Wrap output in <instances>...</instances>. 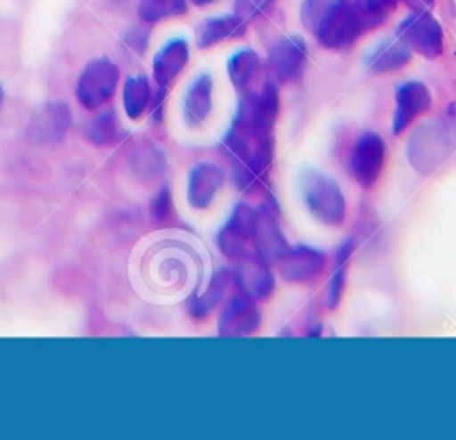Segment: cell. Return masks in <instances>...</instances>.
I'll use <instances>...</instances> for the list:
<instances>
[{
    "label": "cell",
    "instance_id": "6da1fadb",
    "mask_svg": "<svg viewBox=\"0 0 456 440\" xmlns=\"http://www.w3.org/2000/svg\"><path fill=\"white\" fill-rule=\"evenodd\" d=\"M278 110V86L269 77L255 89L239 94L233 119L219 148L242 189H253L271 167Z\"/></svg>",
    "mask_w": 456,
    "mask_h": 440
},
{
    "label": "cell",
    "instance_id": "7a4b0ae2",
    "mask_svg": "<svg viewBox=\"0 0 456 440\" xmlns=\"http://www.w3.org/2000/svg\"><path fill=\"white\" fill-rule=\"evenodd\" d=\"M301 196L308 212L326 226H338L346 219V198L340 185L328 175L308 169L301 176Z\"/></svg>",
    "mask_w": 456,
    "mask_h": 440
},
{
    "label": "cell",
    "instance_id": "3957f363",
    "mask_svg": "<svg viewBox=\"0 0 456 440\" xmlns=\"http://www.w3.org/2000/svg\"><path fill=\"white\" fill-rule=\"evenodd\" d=\"M363 32V21L351 0H340L335 4L312 30L319 45L337 52L353 48Z\"/></svg>",
    "mask_w": 456,
    "mask_h": 440
},
{
    "label": "cell",
    "instance_id": "277c9868",
    "mask_svg": "<svg viewBox=\"0 0 456 440\" xmlns=\"http://www.w3.org/2000/svg\"><path fill=\"white\" fill-rule=\"evenodd\" d=\"M119 68L107 57L91 59L78 75L75 94L82 107L94 110L105 105L116 93Z\"/></svg>",
    "mask_w": 456,
    "mask_h": 440
},
{
    "label": "cell",
    "instance_id": "5b68a950",
    "mask_svg": "<svg viewBox=\"0 0 456 440\" xmlns=\"http://www.w3.org/2000/svg\"><path fill=\"white\" fill-rule=\"evenodd\" d=\"M452 132L442 123L419 126L408 141V159L424 175L433 173L449 157Z\"/></svg>",
    "mask_w": 456,
    "mask_h": 440
},
{
    "label": "cell",
    "instance_id": "8992f818",
    "mask_svg": "<svg viewBox=\"0 0 456 440\" xmlns=\"http://www.w3.org/2000/svg\"><path fill=\"white\" fill-rule=\"evenodd\" d=\"M395 36L415 53L426 59H436L444 50V32L436 18L426 11H410L397 29Z\"/></svg>",
    "mask_w": 456,
    "mask_h": 440
},
{
    "label": "cell",
    "instance_id": "52a82bcc",
    "mask_svg": "<svg viewBox=\"0 0 456 440\" xmlns=\"http://www.w3.org/2000/svg\"><path fill=\"white\" fill-rule=\"evenodd\" d=\"M387 146L379 134L363 132L353 143L347 155V173L365 189L372 187L385 166Z\"/></svg>",
    "mask_w": 456,
    "mask_h": 440
},
{
    "label": "cell",
    "instance_id": "ba28073f",
    "mask_svg": "<svg viewBox=\"0 0 456 440\" xmlns=\"http://www.w3.org/2000/svg\"><path fill=\"white\" fill-rule=\"evenodd\" d=\"M308 50L301 36H283L273 43L265 59L269 78L278 84L297 82L306 68Z\"/></svg>",
    "mask_w": 456,
    "mask_h": 440
},
{
    "label": "cell",
    "instance_id": "9c48e42d",
    "mask_svg": "<svg viewBox=\"0 0 456 440\" xmlns=\"http://www.w3.org/2000/svg\"><path fill=\"white\" fill-rule=\"evenodd\" d=\"M255 216L256 208L249 207L248 203H237L226 223L217 232V248L233 264L244 260L249 255H255L249 251Z\"/></svg>",
    "mask_w": 456,
    "mask_h": 440
},
{
    "label": "cell",
    "instance_id": "30bf717a",
    "mask_svg": "<svg viewBox=\"0 0 456 440\" xmlns=\"http://www.w3.org/2000/svg\"><path fill=\"white\" fill-rule=\"evenodd\" d=\"M262 321L256 301L235 290L221 308L217 331L221 337H246L258 330Z\"/></svg>",
    "mask_w": 456,
    "mask_h": 440
},
{
    "label": "cell",
    "instance_id": "8fae6325",
    "mask_svg": "<svg viewBox=\"0 0 456 440\" xmlns=\"http://www.w3.org/2000/svg\"><path fill=\"white\" fill-rule=\"evenodd\" d=\"M433 98L428 86L420 80L403 82L395 91V110L392 116V134L401 135L420 114L431 109Z\"/></svg>",
    "mask_w": 456,
    "mask_h": 440
},
{
    "label": "cell",
    "instance_id": "7c38bea8",
    "mask_svg": "<svg viewBox=\"0 0 456 440\" xmlns=\"http://www.w3.org/2000/svg\"><path fill=\"white\" fill-rule=\"evenodd\" d=\"M280 276L289 283H312L315 281L326 265L322 251L312 246H289L285 255L276 262Z\"/></svg>",
    "mask_w": 456,
    "mask_h": 440
},
{
    "label": "cell",
    "instance_id": "4fadbf2b",
    "mask_svg": "<svg viewBox=\"0 0 456 440\" xmlns=\"http://www.w3.org/2000/svg\"><path fill=\"white\" fill-rule=\"evenodd\" d=\"M251 248L253 253L269 265L276 264L289 249V242L274 214L265 207L256 208L255 224L251 232Z\"/></svg>",
    "mask_w": 456,
    "mask_h": 440
},
{
    "label": "cell",
    "instance_id": "5bb4252c",
    "mask_svg": "<svg viewBox=\"0 0 456 440\" xmlns=\"http://www.w3.org/2000/svg\"><path fill=\"white\" fill-rule=\"evenodd\" d=\"M224 171L210 160L196 162L187 175V201L196 210H205L212 205L217 192L223 189Z\"/></svg>",
    "mask_w": 456,
    "mask_h": 440
},
{
    "label": "cell",
    "instance_id": "9a60e30c",
    "mask_svg": "<svg viewBox=\"0 0 456 440\" xmlns=\"http://www.w3.org/2000/svg\"><path fill=\"white\" fill-rule=\"evenodd\" d=\"M235 285L244 296L253 301H265L273 296L276 281L269 269V264L260 260L256 255H249L235 265Z\"/></svg>",
    "mask_w": 456,
    "mask_h": 440
},
{
    "label": "cell",
    "instance_id": "2e32d148",
    "mask_svg": "<svg viewBox=\"0 0 456 440\" xmlns=\"http://www.w3.org/2000/svg\"><path fill=\"white\" fill-rule=\"evenodd\" d=\"M212 93H214V80L210 73H200L192 78L182 102V116L187 126L196 128L207 121L214 103Z\"/></svg>",
    "mask_w": 456,
    "mask_h": 440
},
{
    "label": "cell",
    "instance_id": "e0dca14e",
    "mask_svg": "<svg viewBox=\"0 0 456 440\" xmlns=\"http://www.w3.org/2000/svg\"><path fill=\"white\" fill-rule=\"evenodd\" d=\"M71 126L69 107L62 102L43 105L30 121V135L43 143H59Z\"/></svg>",
    "mask_w": 456,
    "mask_h": 440
},
{
    "label": "cell",
    "instance_id": "ac0fdd59",
    "mask_svg": "<svg viewBox=\"0 0 456 440\" xmlns=\"http://www.w3.org/2000/svg\"><path fill=\"white\" fill-rule=\"evenodd\" d=\"M189 62V43L182 37L169 39L153 57L151 73L159 87H166L183 71Z\"/></svg>",
    "mask_w": 456,
    "mask_h": 440
},
{
    "label": "cell",
    "instance_id": "d6986e66",
    "mask_svg": "<svg viewBox=\"0 0 456 440\" xmlns=\"http://www.w3.org/2000/svg\"><path fill=\"white\" fill-rule=\"evenodd\" d=\"M410 59L411 50L394 36L372 45L363 55V64L372 73H390L404 68Z\"/></svg>",
    "mask_w": 456,
    "mask_h": 440
},
{
    "label": "cell",
    "instance_id": "ffe728a7",
    "mask_svg": "<svg viewBox=\"0 0 456 440\" xmlns=\"http://www.w3.org/2000/svg\"><path fill=\"white\" fill-rule=\"evenodd\" d=\"M226 71L237 94L248 93L265 80L262 61L251 48H240L232 53L226 64Z\"/></svg>",
    "mask_w": 456,
    "mask_h": 440
},
{
    "label": "cell",
    "instance_id": "44dd1931",
    "mask_svg": "<svg viewBox=\"0 0 456 440\" xmlns=\"http://www.w3.org/2000/svg\"><path fill=\"white\" fill-rule=\"evenodd\" d=\"M246 21L235 12L223 16H208L196 27V46L205 50L226 39H235L244 36Z\"/></svg>",
    "mask_w": 456,
    "mask_h": 440
},
{
    "label": "cell",
    "instance_id": "7402d4cb",
    "mask_svg": "<svg viewBox=\"0 0 456 440\" xmlns=\"http://www.w3.org/2000/svg\"><path fill=\"white\" fill-rule=\"evenodd\" d=\"M151 102V87L144 75H132L123 84V109L130 119H139Z\"/></svg>",
    "mask_w": 456,
    "mask_h": 440
},
{
    "label": "cell",
    "instance_id": "603a6c76",
    "mask_svg": "<svg viewBox=\"0 0 456 440\" xmlns=\"http://www.w3.org/2000/svg\"><path fill=\"white\" fill-rule=\"evenodd\" d=\"M230 280H232V276L228 274L226 269L217 271L210 278V283L205 289V292L200 294V296H194L189 301V314H191V317H194V319L207 317L210 314V310L221 301L223 294L226 292V287H228Z\"/></svg>",
    "mask_w": 456,
    "mask_h": 440
},
{
    "label": "cell",
    "instance_id": "cb8c5ba5",
    "mask_svg": "<svg viewBox=\"0 0 456 440\" xmlns=\"http://www.w3.org/2000/svg\"><path fill=\"white\" fill-rule=\"evenodd\" d=\"M185 11H187L185 0H141L137 5L139 18L148 23L180 16Z\"/></svg>",
    "mask_w": 456,
    "mask_h": 440
},
{
    "label": "cell",
    "instance_id": "d4e9b609",
    "mask_svg": "<svg viewBox=\"0 0 456 440\" xmlns=\"http://www.w3.org/2000/svg\"><path fill=\"white\" fill-rule=\"evenodd\" d=\"M365 30L379 27L394 12L397 0H351Z\"/></svg>",
    "mask_w": 456,
    "mask_h": 440
},
{
    "label": "cell",
    "instance_id": "484cf974",
    "mask_svg": "<svg viewBox=\"0 0 456 440\" xmlns=\"http://www.w3.org/2000/svg\"><path fill=\"white\" fill-rule=\"evenodd\" d=\"M118 134L116 114L114 110H103L96 118H93L86 128L87 139L96 146H107L114 143Z\"/></svg>",
    "mask_w": 456,
    "mask_h": 440
},
{
    "label": "cell",
    "instance_id": "4316f807",
    "mask_svg": "<svg viewBox=\"0 0 456 440\" xmlns=\"http://www.w3.org/2000/svg\"><path fill=\"white\" fill-rule=\"evenodd\" d=\"M340 0H303L299 7V18L303 27L312 32L317 21Z\"/></svg>",
    "mask_w": 456,
    "mask_h": 440
},
{
    "label": "cell",
    "instance_id": "83f0119b",
    "mask_svg": "<svg viewBox=\"0 0 456 440\" xmlns=\"http://www.w3.org/2000/svg\"><path fill=\"white\" fill-rule=\"evenodd\" d=\"M346 278H347L346 265H335L333 273L326 283V292H324L328 310H335L337 305L340 303V299L344 296V289H346Z\"/></svg>",
    "mask_w": 456,
    "mask_h": 440
},
{
    "label": "cell",
    "instance_id": "f1b7e54d",
    "mask_svg": "<svg viewBox=\"0 0 456 440\" xmlns=\"http://www.w3.org/2000/svg\"><path fill=\"white\" fill-rule=\"evenodd\" d=\"M150 214H151V219L159 224H164L169 221L173 214V201H171V191L167 185L160 187V191L153 196L150 205Z\"/></svg>",
    "mask_w": 456,
    "mask_h": 440
},
{
    "label": "cell",
    "instance_id": "f546056e",
    "mask_svg": "<svg viewBox=\"0 0 456 440\" xmlns=\"http://www.w3.org/2000/svg\"><path fill=\"white\" fill-rule=\"evenodd\" d=\"M274 0H233V12L246 23L265 12Z\"/></svg>",
    "mask_w": 456,
    "mask_h": 440
},
{
    "label": "cell",
    "instance_id": "4dcf8cb0",
    "mask_svg": "<svg viewBox=\"0 0 456 440\" xmlns=\"http://www.w3.org/2000/svg\"><path fill=\"white\" fill-rule=\"evenodd\" d=\"M125 41H126V45H128L130 50L141 53V52H144V48H146L148 32H146V30H141V29H132V30L125 36Z\"/></svg>",
    "mask_w": 456,
    "mask_h": 440
},
{
    "label": "cell",
    "instance_id": "1f68e13d",
    "mask_svg": "<svg viewBox=\"0 0 456 440\" xmlns=\"http://www.w3.org/2000/svg\"><path fill=\"white\" fill-rule=\"evenodd\" d=\"M401 2L408 5L410 11H426L435 4V0H401Z\"/></svg>",
    "mask_w": 456,
    "mask_h": 440
},
{
    "label": "cell",
    "instance_id": "d6a6232c",
    "mask_svg": "<svg viewBox=\"0 0 456 440\" xmlns=\"http://www.w3.org/2000/svg\"><path fill=\"white\" fill-rule=\"evenodd\" d=\"M196 7H207V5H210L212 2H216V0H191Z\"/></svg>",
    "mask_w": 456,
    "mask_h": 440
},
{
    "label": "cell",
    "instance_id": "836d02e7",
    "mask_svg": "<svg viewBox=\"0 0 456 440\" xmlns=\"http://www.w3.org/2000/svg\"><path fill=\"white\" fill-rule=\"evenodd\" d=\"M2 100H4V89H2V86H0V107H2Z\"/></svg>",
    "mask_w": 456,
    "mask_h": 440
}]
</instances>
